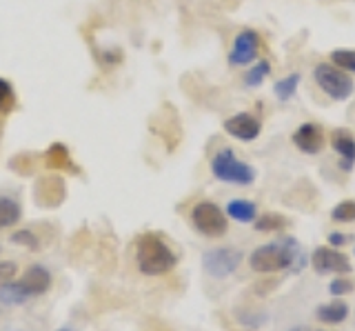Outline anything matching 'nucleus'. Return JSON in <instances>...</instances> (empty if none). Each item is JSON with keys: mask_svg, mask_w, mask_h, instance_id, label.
<instances>
[{"mask_svg": "<svg viewBox=\"0 0 355 331\" xmlns=\"http://www.w3.org/2000/svg\"><path fill=\"white\" fill-rule=\"evenodd\" d=\"M20 218H22V207L16 198L0 196V231L18 225Z\"/></svg>", "mask_w": 355, "mask_h": 331, "instance_id": "obj_18", "label": "nucleus"}, {"mask_svg": "<svg viewBox=\"0 0 355 331\" xmlns=\"http://www.w3.org/2000/svg\"><path fill=\"white\" fill-rule=\"evenodd\" d=\"M64 198V183L60 176H44L36 185V201L42 207H55Z\"/></svg>", "mask_w": 355, "mask_h": 331, "instance_id": "obj_11", "label": "nucleus"}, {"mask_svg": "<svg viewBox=\"0 0 355 331\" xmlns=\"http://www.w3.org/2000/svg\"><path fill=\"white\" fill-rule=\"evenodd\" d=\"M331 147L340 153V167L344 171H351L355 164V138L353 134H349L347 129H336L331 134Z\"/></svg>", "mask_w": 355, "mask_h": 331, "instance_id": "obj_12", "label": "nucleus"}, {"mask_svg": "<svg viewBox=\"0 0 355 331\" xmlns=\"http://www.w3.org/2000/svg\"><path fill=\"white\" fill-rule=\"evenodd\" d=\"M300 78H302V76L295 71V74H288V76H284V78L277 80L275 87H273V94H275L277 101H282V103L291 101V98L295 96V92H297Z\"/></svg>", "mask_w": 355, "mask_h": 331, "instance_id": "obj_19", "label": "nucleus"}, {"mask_svg": "<svg viewBox=\"0 0 355 331\" xmlns=\"http://www.w3.org/2000/svg\"><path fill=\"white\" fill-rule=\"evenodd\" d=\"M311 264L318 273H349L353 269L347 253L336 247H318L311 256Z\"/></svg>", "mask_w": 355, "mask_h": 331, "instance_id": "obj_8", "label": "nucleus"}, {"mask_svg": "<svg viewBox=\"0 0 355 331\" xmlns=\"http://www.w3.org/2000/svg\"><path fill=\"white\" fill-rule=\"evenodd\" d=\"M291 331H302V329H300V327H295V329H291Z\"/></svg>", "mask_w": 355, "mask_h": 331, "instance_id": "obj_29", "label": "nucleus"}, {"mask_svg": "<svg viewBox=\"0 0 355 331\" xmlns=\"http://www.w3.org/2000/svg\"><path fill=\"white\" fill-rule=\"evenodd\" d=\"M191 223L198 234L207 238H220L229 231V216L211 201H200L191 209Z\"/></svg>", "mask_w": 355, "mask_h": 331, "instance_id": "obj_5", "label": "nucleus"}, {"mask_svg": "<svg viewBox=\"0 0 355 331\" xmlns=\"http://www.w3.org/2000/svg\"><path fill=\"white\" fill-rule=\"evenodd\" d=\"M225 131H227L229 136L236 138V140L253 142L255 138L260 136L262 125H260V120L255 118L253 114L240 112V114H233L231 118L225 120Z\"/></svg>", "mask_w": 355, "mask_h": 331, "instance_id": "obj_9", "label": "nucleus"}, {"mask_svg": "<svg viewBox=\"0 0 355 331\" xmlns=\"http://www.w3.org/2000/svg\"><path fill=\"white\" fill-rule=\"evenodd\" d=\"M136 264L144 275H164L173 271L178 256L162 236L147 231L136 238Z\"/></svg>", "mask_w": 355, "mask_h": 331, "instance_id": "obj_1", "label": "nucleus"}, {"mask_svg": "<svg viewBox=\"0 0 355 331\" xmlns=\"http://www.w3.org/2000/svg\"><path fill=\"white\" fill-rule=\"evenodd\" d=\"M331 218L336 223H353L355 220V201H342L333 207Z\"/></svg>", "mask_w": 355, "mask_h": 331, "instance_id": "obj_25", "label": "nucleus"}, {"mask_svg": "<svg viewBox=\"0 0 355 331\" xmlns=\"http://www.w3.org/2000/svg\"><path fill=\"white\" fill-rule=\"evenodd\" d=\"M286 225L288 220L282 214H273V212L255 218V231H262V234H266V231H282L286 229Z\"/></svg>", "mask_w": 355, "mask_h": 331, "instance_id": "obj_20", "label": "nucleus"}, {"mask_svg": "<svg viewBox=\"0 0 355 331\" xmlns=\"http://www.w3.org/2000/svg\"><path fill=\"white\" fill-rule=\"evenodd\" d=\"M315 316H318L320 323H324V325H340V323L347 320L349 307H347V303H342V300H333V303H327V305H320Z\"/></svg>", "mask_w": 355, "mask_h": 331, "instance_id": "obj_17", "label": "nucleus"}, {"mask_svg": "<svg viewBox=\"0 0 355 331\" xmlns=\"http://www.w3.org/2000/svg\"><path fill=\"white\" fill-rule=\"evenodd\" d=\"M231 220H236V223H255V218H258V207L251 201H244V198H236V201H231L227 205V212H225Z\"/></svg>", "mask_w": 355, "mask_h": 331, "instance_id": "obj_15", "label": "nucleus"}, {"mask_svg": "<svg viewBox=\"0 0 355 331\" xmlns=\"http://www.w3.org/2000/svg\"><path fill=\"white\" fill-rule=\"evenodd\" d=\"M313 78L320 90L327 96H331L333 101L344 103L353 96V90H355L353 78L347 71L336 67L333 62H318L313 69Z\"/></svg>", "mask_w": 355, "mask_h": 331, "instance_id": "obj_4", "label": "nucleus"}, {"mask_svg": "<svg viewBox=\"0 0 355 331\" xmlns=\"http://www.w3.org/2000/svg\"><path fill=\"white\" fill-rule=\"evenodd\" d=\"M22 285L27 287V291L31 296H42V294H47L51 289V271L47 267H42V264H31V267L22 273Z\"/></svg>", "mask_w": 355, "mask_h": 331, "instance_id": "obj_13", "label": "nucleus"}, {"mask_svg": "<svg viewBox=\"0 0 355 331\" xmlns=\"http://www.w3.org/2000/svg\"><path fill=\"white\" fill-rule=\"evenodd\" d=\"M11 242H14V245H22L29 251H38V247H40V240L36 236V231H31V229L14 231V234H11Z\"/></svg>", "mask_w": 355, "mask_h": 331, "instance_id": "obj_23", "label": "nucleus"}, {"mask_svg": "<svg viewBox=\"0 0 355 331\" xmlns=\"http://www.w3.org/2000/svg\"><path fill=\"white\" fill-rule=\"evenodd\" d=\"M331 62L336 65V67H340L342 71L355 74V49H333Z\"/></svg>", "mask_w": 355, "mask_h": 331, "instance_id": "obj_22", "label": "nucleus"}, {"mask_svg": "<svg viewBox=\"0 0 355 331\" xmlns=\"http://www.w3.org/2000/svg\"><path fill=\"white\" fill-rule=\"evenodd\" d=\"M349 240H351L349 236H344V234H338V231H331V234H329V245H331V247H336V249L344 247V245H347Z\"/></svg>", "mask_w": 355, "mask_h": 331, "instance_id": "obj_28", "label": "nucleus"}, {"mask_svg": "<svg viewBox=\"0 0 355 331\" xmlns=\"http://www.w3.org/2000/svg\"><path fill=\"white\" fill-rule=\"evenodd\" d=\"M44 164H47L49 169H55V171H69V173L80 171L73 164L69 149H67L62 142H53V145L44 151Z\"/></svg>", "mask_w": 355, "mask_h": 331, "instance_id": "obj_14", "label": "nucleus"}, {"mask_svg": "<svg viewBox=\"0 0 355 331\" xmlns=\"http://www.w3.org/2000/svg\"><path fill=\"white\" fill-rule=\"evenodd\" d=\"M242 262V251H238L236 247H218V249H209L202 256V264L205 271L211 275V278H227L233 271L240 267Z\"/></svg>", "mask_w": 355, "mask_h": 331, "instance_id": "obj_6", "label": "nucleus"}, {"mask_svg": "<svg viewBox=\"0 0 355 331\" xmlns=\"http://www.w3.org/2000/svg\"><path fill=\"white\" fill-rule=\"evenodd\" d=\"M31 298V294L27 291V287L22 285L20 280H9L5 285H0V305L7 307H18L22 303H27Z\"/></svg>", "mask_w": 355, "mask_h": 331, "instance_id": "obj_16", "label": "nucleus"}, {"mask_svg": "<svg viewBox=\"0 0 355 331\" xmlns=\"http://www.w3.org/2000/svg\"><path fill=\"white\" fill-rule=\"evenodd\" d=\"M16 271H18V264H16V262H11V260L0 262V285H5V282H9V280H14Z\"/></svg>", "mask_w": 355, "mask_h": 331, "instance_id": "obj_27", "label": "nucleus"}, {"mask_svg": "<svg viewBox=\"0 0 355 331\" xmlns=\"http://www.w3.org/2000/svg\"><path fill=\"white\" fill-rule=\"evenodd\" d=\"M355 289L353 287V282L349 280V278H336L331 285H329V291H331V296H347V294H351Z\"/></svg>", "mask_w": 355, "mask_h": 331, "instance_id": "obj_26", "label": "nucleus"}, {"mask_svg": "<svg viewBox=\"0 0 355 331\" xmlns=\"http://www.w3.org/2000/svg\"><path fill=\"white\" fill-rule=\"evenodd\" d=\"M211 173H214L220 183H229L238 187H249L258 178V173H255L251 164L240 160L231 147H222L216 156L211 158Z\"/></svg>", "mask_w": 355, "mask_h": 331, "instance_id": "obj_3", "label": "nucleus"}, {"mask_svg": "<svg viewBox=\"0 0 355 331\" xmlns=\"http://www.w3.org/2000/svg\"><path fill=\"white\" fill-rule=\"evenodd\" d=\"M269 74H271V62L269 60L255 62L253 67L247 71V76H244V85L251 87V90H255V87H260L266 80V76H269Z\"/></svg>", "mask_w": 355, "mask_h": 331, "instance_id": "obj_21", "label": "nucleus"}, {"mask_svg": "<svg viewBox=\"0 0 355 331\" xmlns=\"http://www.w3.org/2000/svg\"><path fill=\"white\" fill-rule=\"evenodd\" d=\"M260 51V36L253 29H242L233 40V47L229 51V65L231 67H247Z\"/></svg>", "mask_w": 355, "mask_h": 331, "instance_id": "obj_7", "label": "nucleus"}, {"mask_svg": "<svg viewBox=\"0 0 355 331\" xmlns=\"http://www.w3.org/2000/svg\"><path fill=\"white\" fill-rule=\"evenodd\" d=\"M58 331H71V329H58Z\"/></svg>", "mask_w": 355, "mask_h": 331, "instance_id": "obj_30", "label": "nucleus"}, {"mask_svg": "<svg viewBox=\"0 0 355 331\" xmlns=\"http://www.w3.org/2000/svg\"><path fill=\"white\" fill-rule=\"evenodd\" d=\"M16 107V92L9 80L0 78V114H9Z\"/></svg>", "mask_w": 355, "mask_h": 331, "instance_id": "obj_24", "label": "nucleus"}, {"mask_svg": "<svg viewBox=\"0 0 355 331\" xmlns=\"http://www.w3.org/2000/svg\"><path fill=\"white\" fill-rule=\"evenodd\" d=\"M293 142L295 147L302 151V153H309V156H315L322 149H324V131L318 123H302L295 131H293Z\"/></svg>", "mask_w": 355, "mask_h": 331, "instance_id": "obj_10", "label": "nucleus"}, {"mask_svg": "<svg viewBox=\"0 0 355 331\" xmlns=\"http://www.w3.org/2000/svg\"><path fill=\"white\" fill-rule=\"evenodd\" d=\"M297 253H300L297 242H293L291 238L280 240V242L275 240V242H266V245L253 249V253L249 256V264L253 271L275 273V271H284L291 267Z\"/></svg>", "mask_w": 355, "mask_h": 331, "instance_id": "obj_2", "label": "nucleus"}]
</instances>
